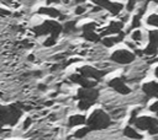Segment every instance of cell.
<instances>
[{
    "label": "cell",
    "mask_w": 158,
    "mask_h": 140,
    "mask_svg": "<svg viewBox=\"0 0 158 140\" xmlns=\"http://www.w3.org/2000/svg\"><path fill=\"white\" fill-rule=\"evenodd\" d=\"M122 4H120V2H111V5H110V7H109V12L110 14H112V15H117L121 10H122Z\"/></svg>",
    "instance_id": "cell-19"
},
{
    "label": "cell",
    "mask_w": 158,
    "mask_h": 140,
    "mask_svg": "<svg viewBox=\"0 0 158 140\" xmlns=\"http://www.w3.org/2000/svg\"><path fill=\"white\" fill-rule=\"evenodd\" d=\"M123 37H125V33H123V32H120L118 36H115V37H104V38L101 39V42H102V44H104L105 47H109V48H110V47H112L114 44L121 42V41L123 39Z\"/></svg>",
    "instance_id": "cell-13"
},
{
    "label": "cell",
    "mask_w": 158,
    "mask_h": 140,
    "mask_svg": "<svg viewBox=\"0 0 158 140\" xmlns=\"http://www.w3.org/2000/svg\"><path fill=\"white\" fill-rule=\"evenodd\" d=\"M109 86L111 88H114L116 92L121 93V95H128L131 92L130 87H127V85L123 82V80L121 77H115L112 80L109 81Z\"/></svg>",
    "instance_id": "cell-9"
},
{
    "label": "cell",
    "mask_w": 158,
    "mask_h": 140,
    "mask_svg": "<svg viewBox=\"0 0 158 140\" xmlns=\"http://www.w3.org/2000/svg\"><path fill=\"white\" fill-rule=\"evenodd\" d=\"M69 80L72 82H74V84L80 85L83 88H91V87H95V85H96V81H93L90 79H86V77H84L79 72L78 74H72L69 76Z\"/></svg>",
    "instance_id": "cell-8"
},
{
    "label": "cell",
    "mask_w": 158,
    "mask_h": 140,
    "mask_svg": "<svg viewBox=\"0 0 158 140\" xmlns=\"http://www.w3.org/2000/svg\"><path fill=\"white\" fill-rule=\"evenodd\" d=\"M136 55L128 50H125V49H120V50H116L111 54V60L115 61V63H118V64H130L135 60Z\"/></svg>",
    "instance_id": "cell-5"
},
{
    "label": "cell",
    "mask_w": 158,
    "mask_h": 140,
    "mask_svg": "<svg viewBox=\"0 0 158 140\" xmlns=\"http://www.w3.org/2000/svg\"><path fill=\"white\" fill-rule=\"evenodd\" d=\"M79 74H81L86 79H94L95 81H99L106 74V71L95 69L93 66H81V68H79Z\"/></svg>",
    "instance_id": "cell-7"
},
{
    "label": "cell",
    "mask_w": 158,
    "mask_h": 140,
    "mask_svg": "<svg viewBox=\"0 0 158 140\" xmlns=\"http://www.w3.org/2000/svg\"><path fill=\"white\" fill-rule=\"evenodd\" d=\"M157 97H158V96H157Z\"/></svg>",
    "instance_id": "cell-41"
},
{
    "label": "cell",
    "mask_w": 158,
    "mask_h": 140,
    "mask_svg": "<svg viewBox=\"0 0 158 140\" xmlns=\"http://www.w3.org/2000/svg\"><path fill=\"white\" fill-rule=\"evenodd\" d=\"M133 124L141 130H148L149 131L154 126H158V119L152 118V117H139V118L135 119Z\"/></svg>",
    "instance_id": "cell-6"
},
{
    "label": "cell",
    "mask_w": 158,
    "mask_h": 140,
    "mask_svg": "<svg viewBox=\"0 0 158 140\" xmlns=\"http://www.w3.org/2000/svg\"><path fill=\"white\" fill-rule=\"evenodd\" d=\"M86 124L90 130H101L111 124V119L109 114L105 113L102 109H96L90 114L86 120Z\"/></svg>",
    "instance_id": "cell-2"
},
{
    "label": "cell",
    "mask_w": 158,
    "mask_h": 140,
    "mask_svg": "<svg viewBox=\"0 0 158 140\" xmlns=\"http://www.w3.org/2000/svg\"><path fill=\"white\" fill-rule=\"evenodd\" d=\"M7 15H10V11L6 10V9H1L0 7V16H7Z\"/></svg>",
    "instance_id": "cell-31"
},
{
    "label": "cell",
    "mask_w": 158,
    "mask_h": 140,
    "mask_svg": "<svg viewBox=\"0 0 158 140\" xmlns=\"http://www.w3.org/2000/svg\"><path fill=\"white\" fill-rule=\"evenodd\" d=\"M147 23L151 25V26L158 27V15H151V16L147 18Z\"/></svg>",
    "instance_id": "cell-23"
},
{
    "label": "cell",
    "mask_w": 158,
    "mask_h": 140,
    "mask_svg": "<svg viewBox=\"0 0 158 140\" xmlns=\"http://www.w3.org/2000/svg\"><path fill=\"white\" fill-rule=\"evenodd\" d=\"M123 135L127 136V138H131V139H137V140L142 139V135L138 134V133H137L133 128H131V126H126V128L123 129Z\"/></svg>",
    "instance_id": "cell-16"
},
{
    "label": "cell",
    "mask_w": 158,
    "mask_h": 140,
    "mask_svg": "<svg viewBox=\"0 0 158 140\" xmlns=\"http://www.w3.org/2000/svg\"><path fill=\"white\" fill-rule=\"evenodd\" d=\"M85 11H86V7L83 6V5H79V6L75 9V14H77V15H81V14H84Z\"/></svg>",
    "instance_id": "cell-27"
},
{
    "label": "cell",
    "mask_w": 158,
    "mask_h": 140,
    "mask_svg": "<svg viewBox=\"0 0 158 140\" xmlns=\"http://www.w3.org/2000/svg\"><path fill=\"white\" fill-rule=\"evenodd\" d=\"M38 88H40L41 91H44V90H46V85H43V84H41V85H38Z\"/></svg>",
    "instance_id": "cell-33"
},
{
    "label": "cell",
    "mask_w": 158,
    "mask_h": 140,
    "mask_svg": "<svg viewBox=\"0 0 158 140\" xmlns=\"http://www.w3.org/2000/svg\"><path fill=\"white\" fill-rule=\"evenodd\" d=\"M148 38H149V45H153V47L158 48V29L149 31Z\"/></svg>",
    "instance_id": "cell-17"
},
{
    "label": "cell",
    "mask_w": 158,
    "mask_h": 140,
    "mask_svg": "<svg viewBox=\"0 0 158 140\" xmlns=\"http://www.w3.org/2000/svg\"><path fill=\"white\" fill-rule=\"evenodd\" d=\"M32 31L35 32L36 36H51V37L57 38L59 36V33L63 32V26L57 21L48 20V21H44L43 23L33 27Z\"/></svg>",
    "instance_id": "cell-3"
},
{
    "label": "cell",
    "mask_w": 158,
    "mask_h": 140,
    "mask_svg": "<svg viewBox=\"0 0 158 140\" xmlns=\"http://www.w3.org/2000/svg\"><path fill=\"white\" fill-rule=\"evenodd\" d=\"M143 92L149 97H157L158 96V82H147L142 86Z\"/></svg>",
    "instance_id": "cell-12"
},
{
    "label": "cell",
    "mask_w": 158,
    "mask_h": 140,
    "mask_svg": "<svg viewBox=\"0 0 158 140\" xmlns=\"http://www.w3.org/2000/svg\"><path fill=\"white\" fill-rule=\"evenodd\" d=\"M149 111L158 113V101H157V102H154L153 104H151V107H149Z\"/></svg>",
    "instance_id": "cell-29"
},
{
    "label": "cell",
    "mask_w": 158,
    "mask_h": 140,
    "mask_svg": "<svg viewBox=\"0 0 158 140\" xmlns=\"http://www.w3.org/2000/svg\"><path fill=\"white\" fill-rule=\"evenodd\" d=\"M156 2H157V4H158V0H156Z\"/></svg>",
    "instance_id": "cell-40"
},
{
    "label": "cell",
    "mask_w": 158,
    "mask_h": 140,
    "mask_svg": "<svg viewBox=\"0 0 158 140\" xmlns=\"http://www.w3.org/2000/svg\"><path fill=\"white\" fill-rule=\"evenodd\" d=\"M28 60L33 61V60H35V56H33V55H28Z\"/></svg>",
    "instance_id": "cell-34"
},
{
    "label": "cell",
    "mask_w": 158,
    "mask_h": 140,
    "mask_svg": "<svg viewBox=\"0 0 158 140\" xmlns=\"http://www.w3.org/2000/svg\"><path fill=\"white\" fill-rule=\"evenodd\" d=\"M21 115H22V109L20 103H15L10 106L0 104V124L15 125Z\"/></svg>",
    "instance_id": "cell-1"
},
{
    "label": "cell",
    "mask_w": 158,
    "mask_h": 140,
    "mask_svg": "<svg viewBox=\"0 0 158 140\" xmlns=\"http://www.w3.org/2000/svg\"><path fill=\"white\" fill-rule=\"evenodd\" d=\"M56 42H57V38L48 36V38L43 42V45H44V47H52V45H54V44H56Z\"/></svg>",
    "instance_id": "cell-24"
},
{
    "label": "cell",
    "mask_w": 158,
    "mask_h": 140,
    "mask_svg": "<svg viewBox=\"0 0 158 140\" xmlns=\"http://www.w3.org/2000/svg\"><path fill=\"white\" fill-rule=\"evenodd\" d=\"M154 74H156V76H157V77H158V66H157V68H156V71H154Z\"/></svg>",
    "instance_id": "cell-36"
},
{
    "label": "cell",
    "mask_w": 158,
    "mask_h": 140,
    "mask_svg": "<svg viewBox=\"0 0 158 140\" xmlns=\"http://www.w3.org/2000/svg\"><path fill=\"white\" fill-rule=\"evenodd\" d=\"M95 5H98V7H102V9H106L109 10L110 5H111V1L110 0H91Z\"/></svg>",
    "instance_id": "cell-20"
},
{
    "label": "cell",
    "mask_w": 158,
    "mask_h": 140,
    "mask_svg": "<svg viewBox=\"0 0 158 140\" xmlns=\"http://www.w3.org/2000/svg\"><path fill=\"white\" fill-rule=\"evenodd\" d=\"M98 97H99V91L95 87H91V88H83L81 87L78 91V98H79L78 108L81 111L90 108L95 103Z\"/></svg>",
    "instance_id": "cell-4"
},
{
    "label": "cell",
    "mask_w": 158,
    "mask_h": 140,
    "mask_svg": "<svg viewBox=\"0 0 158 140\" xmlns=\"http://www.w3.org/2000/svg\"><path fill=\"white\" fill-rule=\"evenodd\" d=\"M122 27H123L122 22H111L105 29H102V32L100 33V37H107L109 34L120 33L122 32Z\"/></svg>",
    "instance_id": "cell-10"
},
{
    "label": "cell",
    "mask_w": 158,
    "mask_h": 140,
    "mask_svg": "<svg viewBox=\"0 0 158 140\" xmlns=\"http://www.w3.org/2000/svg\"><path fill=\"white\" fill-rule=\"evenodd\" d=\"M90 131V129H89V126H85V128H81V129H79V130H77L75 133H74V138H78V139H80V138H84L88 133Z\"/></svg>",
    "instance_id": "cell-21"
},
{
    "label": "cell",
    "mask_w": 158,
    "mask_h": 140,
    "mask_svg": "<svg viewBox=\"0 0 158 140\" xmlns=\"http://www.w3.org/2000/svg\"><path fill=\"white\" fill-rule=\"evenodd\" d=\"M62 0H46V2L47 4H58V2H60Z\"/></svg>",
    "instance_id": "cell-32"
},
{
    "label": "cell",
    "mask_w": 158,
    "mask_h": 140,
    "mask_svg": "<svg viewBox=\"0 0 158 140\" xmlns=\"http://www.w3.org/2000/svg\"><path fill=\"white\" fill-rule=\"evenodd\" d=\"M37 12L41 14V15H46V16L53 17V18H57V17H59L60 20L64 18V16L62 15V12L58 9H54V7H40Z\"/></svg>",
    "instance_id": "cell-11"
},
{
    "label": "cell",
    "mask_w": 158,
    "mask_h": 140,
    "mask_svg": "<svg viewBox=\"0 0 158 140\" xmlns=\"http://www.w3.org/2000/svg\"><path fill=\"white\" fill-rule=\"evenodd\" d=\"M141 38H142V33H141V31H135L133 33H132V39L133 41H141Z\"/></svg>",
    "instance_id": "cell-26"
},
{
    "label": "cell",
    "mask_w": 158,
    "mask_h": 140,
    "mask_svg": "<svg viewBox=\"0 0 158 140\" xmlns=\"http://www.w3.org/2000/svg\"><path fill=\"white\" fill-rule=\"evenodd\" d=\"M4 131V129H2V124H0V133H2Z\"/></svg>",
    "instance_id": "cell-37"
},
{
    "label": "cell",
    "mask_w": 158,
    "mask_h": 140,
    "mask_svg": "<svg viewBox=\"0 0 158 140\" xmlns=\"http://www.w3.org/2000/svg\"><path fill=\"white\" fill-rule=\"evenodd\" d=\"M135 5H136V0H128V2H127V10L128 11H132L133 7H135Z\"/></svg>",
    "instance_id": "cell-28"
},
{
    "label": "cell",
    "mask_w": 158,
    "mask_h": 140,
    "mask_svg": "<svg viewBox=\"0 0 158 140\" xmlns=\"http://www.w3.org/2000/svg\"><path fill=\"white\" fill-rule=\"evenodd\" d=\"M62 1H63V2H68L69 0H62Z\"/></svg>",
    "instance_id": "cell-39"
},
{
    "label": "cell",
    "mask_w": 158,
    "mask_h": 140,
    "mask_svg": "<svg viewBox=\"0 0 158 140\" xmlns=\"http://www.w3.org/2000/svg\"><path fill=\"white\" fill-rule=\"evenodd\" d=\"M84 1H85V0H75V2H77V4H83Z\"/></svg>",
    "instance_id": "cell-35"
},
{
    "label": "cell",
    "mask_w": 158,
    "mask_h": 140,
    "mask_svg": "<svg viewBox=\"0 0 158 140\" xmlns=\"http://www.w3.org/2000/svg\"><path fill=\"white\" fill-rule=\"evenodd\" d=\"M86 122L85 117L81 115V114H75V115H72L68 120V125L69 126H75V125H81Z\"/></svg>",
    "instance_id": "cell-14"
},
{
    "label": "cell",
    "mask_w": 158,
    "mask_h": 140,
    "mask_svg": "<svg viewBox=\"0 0 158 140\" xmlns=\"http://www.w3.org/2000/svg\"><path fill=\"white\" fill-rule=\"evenodd\" d=\"M139 25H141V15L137 14V15L133 17V20H132V25H131V27H132V28H136V27H138Z\"/></svg>",
    "instance_id": "cell-25"
},
{
    "label": "cell",
    "mask_w": 158,
    "mask_h": 140,
    "mask_svg": "<svg viewBox=\"0 0 158 140\" xmlns=\"http://www.w3.org/2000/svg\"><path fill=\"white\" fill-rule=\"evenodd\" d=\"M83 38H85L89 42H99L100 41V34H98L95 31H86V32H81Z\"/></svg>",
    "instance_id": "cell-15"
},
{
    "label": "cell",
    "mask_w": 158,
    "mask_h": 140,
    "mask_svg": "<svg viewBox=\"0 0 158 140\" xmlns=\"http://www.w3.org/2000/svg\"><path fill=\"white\" fill-rule=\"evenodd\" d=\"M153 61H158V58H156V59H153Z\"/></svg>",
    "instance_id": "cell-38"
},
{
    "label": "cell",
    "mask_w": 158,
    "mask_h": 140,
    "mask_svg": "<svg viewBox=\"0 0 158 140\" xmlns=\"http://www.w3.org/2000/svg\"><path fill=\"white\" fill-rule=\"evenodd\" d=\"M77 22L75 21H68L63 25V32L64 33H73L77 31V27H75Z\"/></svg>",
    "instance_id": "cell-18"
},
{
    "label": "cell",
    "mask_w": 158,
    "mask_h": 140,
    "mask_svg": "<svg viewBox=\"0 0 158 140\" xmlns=\"http://www.w3.org/2000/svg\"><path fill=\"white\" fill-rule=\"evenodd\" d=\"M31 123H32V119H31V118H27V119L25 120V123H23V129H27Z\"/></svg>",
    "instance_id": "cell-30"
},
{
    "label": "cell",
    "mask_w": 158,
    "mask_h": 140,
    "mask_svg": "<svg viewBox=\"0 0 158 140\" xmlns=\"http://www.w3.org/2000/svg\"><path fill=\"white\" fill-rule=\"evenodd\" d=\"M96 28V23L95 22H90V23H85L84 26H81L80 31L81 32H86V31H95Z\"/></svg>",
    "instance_id": "cell-22"
}]
</instances>
